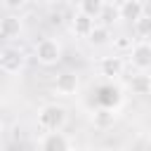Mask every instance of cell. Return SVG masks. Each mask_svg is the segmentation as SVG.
Listing matches in <instances>:
<instances>
[{"label": "cell", "mask_w": 151, "mask_h": 151, "mask_svg": "<svg viewBox=\"0 0 151 151\" xmlns=\"http://www.w3.org/2000/svg\"><path fill=\"white\" fill-rule=\"evenodd\" d=\"M66 118L68 113L61 104H45L38 111V125L45 132H61V127L66 125Z\"/></svg>", "instance_id": "cell-1"}, {"label": "cell", "mask_w": 151, "mask_h": 151, "mask_svg": "<svg viewBox=\"0 0 151 151\" xmlns=\"http://www.w3.org/2000/svg\"><path fill=\"white\" fill-rule=\"evenodd\" d=\"M35 59L42 66H54L61 59V45L54 38H42L35 42Z\"/></svg>", "instance_id": "cell-2"}, {"label": "cell", "mask_w": 151, "mask_h": 151, "mask_svg": "<svg viewBox=\"0 0 151 151\" xmlns=\"http://www.w3.org/2000/svg\"><path fill=\"white\" fill-rule=\"evenodd\" d=\"M130 57V66L137 73H149L151 71V40H139L132 45V50L127 52Z\"/></svg>", "instance_id": "cell-3"}, {"label": "cell", "mask_w": 151, "mask_h": 151, "mask_svg": "<svg viewBox=\"0 0 151 151\" xmlns=\"http://www.w3.org/2000/svg\"><path fill=\"white\" fill-rule=\"evenodd\" d=\"M78 90H80V78H78V73L64 71V73L57 76V80H54V92H57V94H61V97H73Z\"/></svg>", "instance_id": "cell-4"}, {"label": "cell", "mask_w": 151, "mask_h": 151, "mask_svg": "<svg viewBox=\"0 0 151 151\" xmlns=\"http://www.w3.org/2000/svg\"><path fill=\"white\" fill-rule=\"evenodd\" d=\"M97 66H99V73H101L104 78H109V80L120 78V76H123V71H125V61H123V57H120V54L101 57Z\"/></svg>", "instance_id": "cell-5"}, {"label": "cell", "mask_w": 151, "mask_h": 151, "mask_svg": "<svg viewBox=\"0 0 151 151\" xmlns=\"http://www.w3.org/2000/svg\"><path fill=\"white\" fill-rule=\"evenodd\" d=\"M24 52L21 50H14V47H7L0 52V71L5 73H19L24 68Z\"/></svg>", "instance_id": "cell-6"}, {"label": "cell", "mask_w": 151, "mask_h": 151, "mask_svg": "<svg viewBox=\"0 0 151 151\" xmlns=\"http://www.w3.org/2000/svg\"><path fill=\"white\" fill-rule=\"evenodd\" d=\"M40 151H73V146L64 132H45L40 139Z\"/></svg>", "instance_id": "cell-7"}, {"label": "cell", "mask_w": 151, "mask_h": 151, "mask_svg": "<svg viewBox=\"0 0 151 151\" xmlns=\"http://www.w3.org/2000/svg\"><path fill=\"white\" fill-rule=\"evenodd\" d=\"M116 9H118V19H127L132 24L146 12V7H144L142 0H123V2L116 5Z\"/></svg>", "instance_id": "cell-8"}, {"label": "cell", "mask_w": 151, "mask_h": 151, "mask_svg": "<svg viewBox=\"0 0 151 151\" xmlns=\"http://www.w3.org/2000/svg\"><path fill=\"white\" fill-rule=\"evenodd\" d=\"M68 28H71V33H73L76 38H90V33H92V28H94V19H90V17L80 14V12H76V14L71 17Z\"/></svg>", "instance_id": "cell-9"}, {"label": "cell", "mask_w": 151, "mask_h": 151, "mask_svg": "<svg viewBox=\"0 0 151 151\" xmlns=\"http://www.w3.org/2000/svg\"><path fill=\"white\" fill-rule=\"evenodd\" d=\"M21 31H24L21 17H17V14H7V17L0 19V35H2V38H7V40L19 38Z\"/></svg>", "instance_id": "cell-10"}, {"label": "cell", "mask_w": 151, "mask_h": 151, "mask_svg": "<svg viewBox=\"0 0 151 151\" xmlns=\"http://www.w3.org/2000/svg\"><path fill=\"white\" fill-rule=\"evenodd\" d=\"M127 85H130L132 94H137V97L151 94V76H149V73H134Z\"/></svg>", "instance_id": "cell-11"}, {"label": "cell", "mask_w": 151, "mask_h": 151, "mask_svg": "<svg viewBox=\"0 0 151 151\" xmlns=\"http://www.w3.org/2000/svg\"><path fill=\"white\" fill-rule=\"evenodd\" d=\"M104 5H106L104 0H80L76 12H80V14L90 17V19H99L101 12H104Z\"/></svg>", "instance_id": "cell-12"}, {"label": "cell", "mask_w": 151, "mask_h": 151, "mask_svg": "<svg viewBox=\"0 0 151 151\" xmlns=\"http://www.w3.org/2000/svg\"><path fill=\"white\" fill-rule=\"evenodd\" d=\"M87 40H90L94 47H101V45L111 42V31H109V26H104V24H94V28H92V33H90Z\"/></svg>", "instance_id": "cell-13"}, {"label": "cell", "mask_w": 151, "mask_h": 151, "mask_svg": "<svg viewBox=\"0 0 151 151\" xmlns=\"http://www.w3.org/2000/svg\"><path fill=\"white\" fill-rule=\"evenodd\" d=\"M134 35L142 38V40H149L151 38V14L144 12L137 21H134Z\"/></svg>", "instance_id": "cell-14"}, {"label": "cell", "mask_w": 151, "mask_h": 151, "mask_svg": "<svg viewBox=\"0 0 151 151\" xmlns=\"http://www.w3.org/2000/svg\"><path fill=\"white\" fill-rule=\"evenodd\" d=\"M113 45H116V50H118V52H130L134 42H132V38L120 35V38H116V40H113Z\"/></svg>", "instance_id": "cell-15"}, {"label": "cell", "mask_w": 151, "mask_h": 151, "mask_svg": "<svg viewBox=\"0 0 151 151\" xmlns=\"http://www.w3.org/2000/svg\"><path fill=\"white\" fill-rule=\"evenodd\" d=\"M144 151H151V139H149V142L144 144Z\"/></svg>", "instance_id": "cell-16"}, {"label": "cell", "mask_w": 151, "mask_h": 151, "mask_svg": "<svg viewBox=\"0 0 151 151\" xmlns=\"http://www.w3.org/2000/svg\"><path fill=\"white\" fill-rule=\"evenodd\" d=\"M0 137H2V120H0Z\"/></svg>", "instance_id": "cell-17"}, {"label": "cell", "mask_w": 151, "mask_h": 151, "mask_svg": "<svg viewBox=\"0 0 151 151\" xmlns=\"http://www.w3.org/2000/svg\"><path fill=\"white\" fill-rule=\"evenodd\" d=\"M73 151H87V149H73Z\"/></svg>", "instance_id": "cell-18"}]
</instances>
